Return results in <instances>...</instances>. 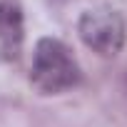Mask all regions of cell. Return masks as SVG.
Returning a JSON list of instances; mask_svg holds the SVG:
<instances>
[{
  "instance_id": "3",
  "label": "cell",
  "mask_w": 127,
  "mask_h": 127,
  "mask_svg": "<svg viewBox=\"0 0 127 127\" xmlns=\"http://www.w3.org/2000/svg\"><path fill=\"white\" fill-rule=\"evenodd\" d=\"M25 40V23H23V10L13 0H0V65L13 62Z\"/></svg>"
},
{
  "instance_id": "2",
  "label": "cell",
  "mask_w": 127,
  "mask_h": 127,
  "mask_svg": "<svg viewBox=\"0 0 127 127\" xmlns=\"http://www.w3.org/2000/svg\"><path fill=\"white\" fill-rule=\"evenodd\" d=\"M77 32L80 40L102 57H115L127 37L125 18L112 5H97L92 10H85L77 23Z\"/></svg>"
},
{
  "instance_id": "1",
  "label": "cell",
  "mask_w": 127,
  "mask_h": 127,
  "mask_svg": "<svg viewBox=\"0 0 127 127\" xmlns=\"http://www.w3.org/2000/svg\"><path fill=\"white\" fill-rule=\"evenodd\" d=\"M82 80V67L72 50L57 37H40L32 52L30 82L42 95H62L77 87Z\"/></svg>"
}]
</instances>
